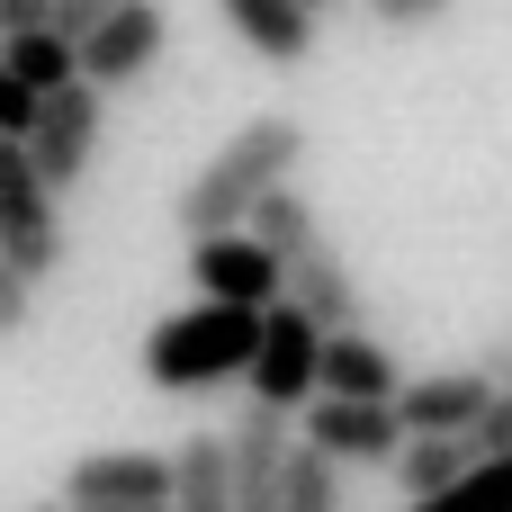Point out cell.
Returning <instances> with one entry per match:
<instances>
[{"instance_id": "5bb4252c", "label": "cell", "mask_w": 512, "mask_h": 512, "mask_svg": "<svg viewBox=\"0 0 512 512\" xmlns=\"http://www.w3.org/2000/svg\"><path fill=\"white\" fill-rule=\"evenodd\" d=\"M324 396H378V405H396L405 396V369L369 333H324Z\"/></svg>"}, {"instance_id": "7c38bea8", "label": "cell", "mask_w": 512, "mask_h": 512, "mask_svg": "<svg viewBox=\"0 0 512 512\" xmlns=\"http://www.w3.org/2000/svg\"><path fill=\"white\" fill-rule=\"evenodd\" d=\"M486 405H495L486 369H432V378H405V396H396L405 432H468Z\"/></svg>"}, {"instance_id": "8fae6325", "label": "cell", "mask_w": 512, "mask_h": 512, "mask_svg": "<svg viewBox=\"0 0 512 512\" xmlns=\"http://www.w3.org/2000/svg\"><path fill=\"white\" fill-rule=\"evenodd\" d=\"M216 9H225L234 45L261 54V63H279V72H297L315 54V0H216Z\"/></svg>"}, {"instance_id": "5b68a950", "label": "cell", "mask_w": 512, "mask_h": 512, "mask_svg": "<svg viewBox=\"0 0 512 512\" xmlns=\"http://www.w3.org/2000/svg\"><path fill=\"white\" fill-rule=\"evenodd\" d=\"M297 441H315V450L342 459V468H396V450H405L414 432H405V414L378 405V396H315V405L297 414Z\"/></svg>"}, {"instance_id": "ffe728a7", "label": "cell", "mask_w": 512, "mask_h": 512, "mask_svg": "<svg viewBox=\"0 0 512 512\" xmlns=\"http://www.w3.org/2000/svg\"><path fill=\"white\" fill-rule=\"evenodd\" d=\"M288 512H342V459H324L315 441H297L288 459Z\"/></svg>"}, {"instance_id": "9a60e30c", "label": "cell", "mask_w": 512, "mask_h": 512, "mask_svg": "<svg viewBox=\"0 0 512 512\" xmlns=\"http://www.w3.org/2000/svg\"><path fill=\"white\" fill-rule=\"evenodd\" d=\"M468 468H486V459L468 450V432H414V441L396 450V486H405V504H423V495H450Z\"/></svg>"}, {"instance_id": "44dd1931", "label": "cell", "mask_w": 512, "mask_h": 512, "mask_svg": "<svg viewBox=\"0 0 512 512\" xmlns=\"http://www.w3.org/2000/svg\"><path fill=\"white\" fill-rule=\"evenodd\" d=\"M27 324H36V279H27V270L0 252V342H18Z\"/></svg>"}, {"instance_id": "7402d4cb", "label": "cell", "mask_w": 512, "mask_h": 512, "mask_svg": "<svg viewBox=\"0 0 512 512\" xmlns=\"http://www.w3.org/2000/svg\"><path fill=\"white\" fill-rule=\"evenodd\" d=\"M468 450L477 459H512V387H495V405L468 423Z\"/></svg>"}, {"instance_id": "8992f818", "label": "cell", "mask_w": 512, "mask_h": 512, "mask_svg": "<svg viewBox=\"0 0 512 512\" xmlns=\"http://www.w3.org/2000/svg\"><path fill=\"white\" fill-rule=\"evenodd\" d=\"M189 279L198 297H225V306H279L288 297V261L243 225V234H198L189 243Z\"/></svg>"}, {"instance_id": "52a82bcc", "label": "cell", "mask_w": 512, "mask_h": 512, "mask_svg": "<svg viewBox=\"0 0 512 512\" xmlns=\"http://www.w3.org/2000/svg\"><path fill=\"white\" fill-rule=\"evenodd\" d=\"M297 414H270V405H243V423L225 432V459H234V512H288V459H297Z\"/></svg>"}, {"instance_id": "ac0fdd59", "label": "cell", "mask_w": 512, "mask_h": 512, "mask_svg": "<svg viewBox=\"0 0 512 512\" xmlns=\"http://www.w3.org/2000/svg\"><path fill=\"white\" fill-rule=\"evenodd\" d=\"M252 234H261L279 261H297V252H315V243H324V225H315V207H306V189H297V180H279V189L252 207Z\"/></svg>"}, {"instance_id": "cb8c5ba5", "label": "cell", "mask_w": 512, "mask_h": 512, "mask_svg": "<svg viewBox=\"0 0 512 512\" xmlns=\"http://www.w3.org/2000/svg\"><path fill=\"white\" fill-rule=\"evenodd\" d=\"M450 9H459V0H369V18L396 27V36H405V27H432V18H450Z\"/></svg>"}, {"instance_id": "e0dca14e", "label": "cell", "mask_w": 512, "mask_h": 512, "mask_svg": "<svg viewBox=\"0 0 512 512\" xmlns=\"http://www.w3.org/2000/svg\"><path fill=\"white\" fill-rule=\"evenodd\" d=\"M171 468H180L171 477V512H234V459H225V441H189Z\"/></svg>"}, {"instance_id": "d6986e66", "label": "cell", "mask_w": 512, "mask_h": 512, "mask_svg": "<svg viewBox=\"0 0 512 512\" xmlns=\"http://www.w3.org/2000/svg\"><path fill=\"white\" fill-rule=\"evenodd\" d=\"M405 512H512V459H486L450 495H423V504H405Z\"/></svg>"}, {"instance_id": "3957f363", "label": "cell", "mask_w": 512, "mask_h": 512, "mask_svg": "<svg viewBox=\"0 0 512 512\" xmlns=\"http://www.w3.org/2000/svg\"><path fill=\"white\" fill-rule=\"evenodd\" d=\"M0 252L27 279H54L63 270V189L36 171L27 135H0Z\"/></svg>"}, {"instance_id": "277c9868", "label": "cell", "mask_w": 512, "mask_h": 512, "mask_svg": "<svg viewBox=\"0 0 512 512\" xmlns=\"http://www.w3.org/2000/svg\"><path fill=\"white\" fill-rule=\"evenodd\" d=\"M252 405H270V414H306L315 396H324V324L306 315V306H270L261 315V351H252Z\"/></svg>"}, {"instance_id": "603a6c76", "label": "cell", "mask_w": 512, "mask_h": 512, "mask_svg": "<svg viewBox=\"0 0 512 512\" xmlns=\"http://www.w3.org/2000/svg\"><path fill=\"white\" fill-rule=\"evenodd\" d=\"M36 117H45V90H27V81L0 63V135H36Z\"/></svg>"}, {"instance_id": "30bf717a", "label": "cell", "mask_w": 512, "mask_h": 512, "mask_svg": "<svg viewBox=\"0 0 512 512\" xmlns=\"http://www.w3.org/2000/svg\"><path fill=\"white\" fill-rule=\"evenodd\" d=\"M171 459L153 450H81L63 477V512H108V504H171Z\"/></svg>"}, {"instance_id": "83f0119b", "label": "cell", "mask_w": 512, "mask_h": 512, "mask_svg": "<svg viewBox=\"0 0 512 512\" xmlns=\"http://www.w3.org/2000/svg\"><path fill=\"white\" fill-rule=\"evenodd\" d=\"M315 9H324V0H315Z\"/></svg>"}, {"instance_id": "4316f807", "label": "cell", "mask_w": 512, "mask_h": 512, "mask_svg": "<svg viewBox=\"0 0 512 512\" xmlns=\"http://www.w3.org/2000/svg\"><path fill=\"white\" fill-rule=\"evenodd\" d=\"M27 512H63V504H27Z\"/></svg>"}, {"instance_id": "4fadbf2b", "label": "cell", "mask_w": 512, "mask_h": 512, "mask_svg": "<svg viewBox=\"0 0 512 512\" xmlns=\"http://www.w3.org/2000/svg\"><path fill=\"white\" fill-rule=\"evenodd\" d=\"M288 306H306L324 333H360V279H351V261L333 252V243H315V252H297L288 261Z\"/></svg>"}, {"instance_id": "6da1fadb", "label": "cell", "mask_w": 512, "mask_h": 512, "mask_svg": "<svg viewBox=\"0 0 512 512\" xmlns=\"http://www.w3.org/2000/svg\"><path fill=\"white\" fill-rule=\"evenodd\" d=\"M297 162H306V126L288 117V108H261V117H243L207 162H198V180L180 189V234H243L252 225V207L279 189V180H297Z\"/></svg>"}, {"instance_id": "484cf974", "label": "cell", "mask_w": 512, "mask_h": 512, "mask_svg": "<svg viewBox=\"0 0 512 512\" xmlns=\"http://www.w3.org/2000/svg\"><path fill=\"white\" fill-rule=\"evenodd\" d=\"M18 27H54V0H0V36Z\"/></svg>"}, {"instance_id": "7a4b0ae2", "label": "cell", "mask_w": 512, "mask_h": 512, "mask_svg": "<svg viewBox=\"0 0 512 512\" xmlns=\"http://www.w3.org/2000/svg\"><path fill=\"white\" fill-rule=\"evenodd\" d=\"M261 315L270 306H225V297H198L180 315H162L144 333V378L162 396H207V387H243L252 378V351H261Z\"/></svg>"}, {"instance_id": "d4e9b609", "label": "cell", "mask_w": 512, "mask_h": 512, "mask_svg": "<svg viewBox=\"0 0 512 512\" xmlns=\"http://www.w3.org/2000/svg\"><path fill=\"white\" fill-rule=\"evenodd\" d=\"M117 9H126V0H54V27H63L72 45H81V36H90L99 18H117Z\"/></svg>"}, {"instance_id": "9c48e42d", "label": "cell", "mask_w": 512, "mask_h": 512, "mask_svg": "<svg viewBox=\"0 0 512 512\" xmlns=\"http://www.w3.org/2000/svg\"><path fill=\"white\" fill-rule=\"evenodd\" d=\"M162 45H171V9H162V0H126L117 18H99V27L81 36V81L126 90V81H144V72L162 63Z\"/></svg>"}, {"instance_id": "2e32d148", "label": "cell", "mask_w": 512, "mask_h": 512, "mask_svg": "<svg viewBox=\"0 0 512 512\" xmlns=\"http://www.w3.org/2000/svg\"><path fill=\"white\" fill-rule=\"evenodd\" d=\"M0 63H9L27 90H63V81H81V45H72L63 27H18V36H0Z\"/></svg>"}, {"instance_id": "ba28073f", "label": "cell", "mask_w": 512, "mask_h": 512, "mask_svg": "<svg viewBox=\"0 0 512 512\" xmlns=\"http://www.w3.org/2000/svg\"><path fill=\"white\" fill-rule=\"evenodd\" d=\"M99 81H63V90H45V117H36V135H27V153H36V171L54 180V189H81L90 180V162H99Z\"/></svg>"}]
</instances>
